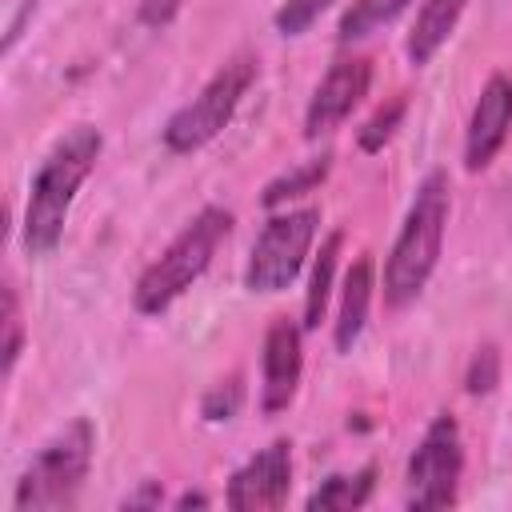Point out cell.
I'll return each mask as SVG.
<instances>
[{
    "mask_svg": "<svg viewBox=\"0 0 512 512\" xmlns=\"http://www.w3.org/2000/svg\"><path fill=\"white\" fill-rule=\"evenodd\" d=\"M100 152H104L100 128L76 124L40 160V168L28 184V204H24V224H20V244L28 256H52L56 252V244L64 240V224H68V212L76 204V192L96 172Z\"/></svg>",
    "mask_w": 512,
    "mask_h": 512,
    "instance_id": "cell-1",
    "label": "cell"
},
{
    "mask_svg": "<svg viewBox=\"0 0 512 512\" xmlns=\"http://www.w3.org/2000/svg\"><path fill=\"white\" fill-rule=\"evenodd\" d=\"M96 452V428L92 420L76 416L68 428H60L16 476L12 508L16 512H40V508H68L76 492L88 480Z\"/></svg>",
    "mask_w": 512,
    "mask_h": 512,
    "instance_id": "cell-4",
    "label": "cell"
},
{
    "mask_svg": "<svg viewBox=\"0 0 512 512\" xmlns=\"http://www.w3.org/2000/svg\"><path fill=\"white\" fill-rule=\"evenodd\" d=\"M460 476H464V440L452 412L432 416L420 444L408 456L404 488L408 508H452L460 500Z\"/></svg>",
    "mask_w": 512,
    "mask_h": 512,
    "instance_id": "cell-7",
    "label": "cell"
},
{
    "mask_svg": "<svg viewBox=\"0 0 512 512\" xmlns=\"http://www.w3.org/2000/svg\"><path fill=\"white\" fill-rule=\"evenodd\" d=\"M372 88V60L368 56H348V60H336L320 84L312 88V100L304 108V136L308 140H320L328 132H336L352 108L368 96Z\"/></svg>",
    "mask_w": 512,
    "mask_h": 512,
    "instance_id": "cell-8",
    "label": "cell"
},
{
    "mask_svg": "<svg viewBox=\"0 0 512 512\" xmlns=\"http://www.w3.org/2000/svg\"><path fill=\"white\" fill-rule=\"evenodd\" d=\"M172 504H176V508H204L208 496H204V492H184V496H176Z\"/></svg>",
    "mask_w": 512,
    "mask_h": 512,
    "instance_id": "cell-25",
    "label": "cell"
},
{
    "mask_svg": "<svg viewBox=\"0 0 512 512\" xmlns=\"http://www.w3.org/2000/svg\"><path fill=\"white\" fill-rule=\"evenodd\" d=\"M404 8H408V0H352V4L344 8V16H340L336 40H340V44L364 40V36L380 32L384 24H392Z\"/></svg>",
    "mask_w": 512,
    "mask_h": 512,
    "instance_id": "cell-17",
    "label": "cell"
},
{
    "mask_svg": "<svg viewBox=\"0 0 512 512\" xmlns=\"http://www.w3.org/2000/svg\"><path fill=\"white\" fill-rule=\"evenodd\" d=\"M372 296H376V264L368 252H360L348 272H344V288H340V308H336V324H332V344L336 352H352L356 340L364 336L368 312H372Z\"/></svg>",
    "mask_w": 512,
    "mask_h": 512,
    "instance_id": "cell-12",
    "label": "cell"
},
{
    "mask_svg": "<svg viewBox=\"0 0 512 512\" xmlns=\"http://www.w3.org/2000/svg\"><path fill=\"white\" fill-rule=\"evenodd\" d=\"M340 248H344V232H328L320 240V252L312 260V272H308V292H304V332L320 328L324 312H328V300H332V284H336V268H340Z\"/></svg>",
    "mask_w": 512,
    "mask_h": 512,
    "instance_id": "cell-14",
    "label": "cell"
},
{
    "mask_svg": "<svg viewBox=\"0 0 512 512\" xmlns=\"http://www.w3.org/2000/svg\"><path fill=\"white\" fill-rule=\"evenodd\" d=\"M372 488H376V464H364V468H356V472H332V476L304 500V508H308V512H348V508L368 504Z\"/></svg>",
    "mask_w": 512,
    "mask_h": 512,
    "instance_id": "cell-15",
    "label": "cell"
},
{
    "mask_svg": "<svg viewBox=\"0 0 512 512\" xmlns=\"http://www.w3.org/2000/svg\"><path fill=\"white\" fill-rule=\"evenodd\" d=\"M304 376V324L292 316H276L264 332V352H260V412H284Z\"/></svg>",
    "mask_w": 512,
    "mask_h": 512,
    "instance_id": "cell-9",
    "label": "cell"
},
{
    "mask_svg": "<svg viewBox=\"0 0 512 512\" xmlns=\"http://www.w3.org/2000/svg\"><path fill=\"white\" fill-rule=\"evenodd\" d=\"M328 172H332V152L308 156V160H300L296 168H288V172H280L276 180H268L264 192H260V204H264L268 212H276V208H284L288 200H296V196L320 188V184L328 180Z\"/></svg>",
    "mask_w": 512,
    "mask_h": 512,
    "instance_id": "cell-16",
    "label": "cell"
},
{
    "mask_svg": "<svg viewBox=\"0 0 512 512\" xmlns=\"http://www.w3.org/2000/svg\"><path fill=\"white\" fill-rule=\"evenodd\" d=\"M464 8H468V0H424V4L416 8V20H412V28H408V36H404V56H408L412 68L432 64V56H436V52L448 44V36L456 32Z\"/></svg>",
    "mask_w": 512,
    "mask_h": 512,
    "instance_id": "cell-13",
    "label": "cell"
},
{
    "mask_svg": "<svg viewBox=\"0 0 512 512\" xmlns=\"http://www.w3.org/2000/svg\"><path fill=\"white\" fill-rule=\"evenodd\" d=\"M316 228H320V212L316 208L272 212L268 224L260 228L252 252H248L244 288L248 292H264V296L284 292L300 276V268H304V260H308V252L316 244Z\"/></svg>",
    "mask_w": 512,
    "mask_h": 512,
    "instance_id": "cell-6",
    "label": "cell"
},
{
    "mask_svg": "<svg viewBox=\"0 0 512 512\" xmlns=\"http://www.w3.org/2000/svg\"><path fill=\"white\" fill-rule=\"evenodd\" d=\"M252 80H256V56L236 52L232 60H224L208 76V84L168 116V124L160 128L164 148L176 156H188V152H200L204 144H212L228 128V120L236 116Z\"/></svg>",
    "mask_w": 512,
    "mask_h": 512,
    "instance_id": "cell-5",
    "label": "cell"
},
{
    "mask_svg": "<svg viewBox=\"0 0 512 512\" xmlns=\"http://www.w3.org/2000/svg\"><path fill=\"white\" fill-rule=\"evenodd\" d=\"M240 400H244V380L240 376H228V380H220V384H212L204 392L200 412H204V420L220 424V420H232L240 412Z\"/></svg>",
    "mask_w": 512,
    "mask_h": 512,
    "instance_id": "cell-20",
    "label": "cell"
},
{
    "mask_svg": "<svg viewBox=\"0 0 512 512\" xmlns=\"http://www.w3.org/2000/svg\"><path fill=\"white\" fill-rule=\"evenodd\" d=\"M404 112H408V96L400 92V96H392V100H384L360 128H356V148L360 152H380L392 136H396V128H400V120H404Z\"/></svg>",
    "mask_w": 512,
    "mask_h": 512,
    "instance_id": "cell-18",
    "label": "cell"
},
{
    "mask_svg": "<svg viewBox=\"0 0 512 512\" xmlns=\"http://www.w3.org/2000/svg\"><path fill=\"white\" fill-rule=\"evenodd\" d=\"M336 0H280V8L272 12V24L280 36H304Z\"/></svg>",
    "mask_w": 512,
    "mask_h": 512,
    "instance_id": "cell-19",
    "label": "cell"
},
{
    "mask_svg": "<svg viewBox=\"0 0 512 512\" xmlns=\"http://www.w3.org/2000/svg\"><path fill=\"white\" fill-rule=\"evenodd\" d=\"M512 132V76L492 72L488 84L480 88L472 116H468V132H464V168L480 172L496 160V152L504 148Z\"/></svg>",
    "mask_w": 512,
    "mask_h": 512,
    "instance_id": "cell-11",
    "label": "cell"
},
{
    "mask_svg": "<svg viewBox=\"0 0 512 512\" xmlns=\"http://www.w3.org/2000/svg\"><path fill=\"white\" fill-rule=\"evenodd\" d=\"M4 344H0V352H4V376H12V368H16V360H20V352H24V320H20V300H16V288H4Z\"/></svg>",
    "mask_w": 512,
    "mask_h": 512,
    "instance_id": "cell-21",
    "label": "cell"
},
{
    "mask_svg": "<svg viewBox=\"0 0 512 512\" xmlns=\"http://www.w3.org/2000/svg\"><path fill=\"white\" fill-rule=\"evenodd\" d=\"M496 384H500V352H496L492 344H484V348H476V356L468 360L464 388H468L472 396H484V392H492Z\"/></svg>",
    "mask_w": 512,
    "mask_h": 512,
    "instance_id": "cell-22",
    "label": "cell"
},
{
    "mask_svg": "<svg viewBox=\"0 0 512 512\" xmlns=\"http://www.w3.org/2000/svg\"><path fill=\"white\" fill-rule=\"evenodd\" d=\"M292 488V444L272 440L256 456H248L224 488V504L236 512H260V508H280Z\"/></svg>",
    "mask_w": 512,
    "mask_h": 512,
    "instance_id": "cell-10",
    "label": "cell"
},
{
    "mask_svg": "<svg viewBox=\"0 0 512 512\" xmlns=\"http://www.w3.org/2000/svg\"><path fill=\"white\" fill-rule=\"evenodd\" d=\"M180 4H184V0H140L136 20H140L144 28H164V24H172V16L180 12Z\"/></svg>",
    "mask_w": 512,
    "mask_h": 512,
    "instance_id": "cell-23",
    "label": "cell"
},
{
    "mask_svg": "<svg viewBox=\"0 0 512 512\" xmlns=\"http://www.w3.org/2000/svg\"><path fill=\"white\" fill-rule=\"evenodd\" d=\"M232 224H236V220H232L228 208H220V204L200 208V212L172 236V244L140 272V280H136V288H132V308H136L140 316H160V312H168V308L208 272V264H212V256L220 252V244L228 240Z\"/></svg>",
    "mask_w": 512,
    "mask_h": 512,
    "instance_id": "cell-3",
    "label": "cell"
},
{
    "mask_svg": "<svg viewBox=\"0 0 512 512\" xmlns=\"http://www.w3.org/2000/svg\"><path fill=\"white\" fill-rule=\"evenodd\" d=\"M448 216H452V188L444 172H428L404 212V224L388 248L384 260V308H404L412 304L436 264H440V248H444V232H448Z\"/></svg>",
    "mask_w": 512,
    "mask_h": 512,
    "instance_id": "cell-2",
    "label": "cell"
},
{
    "mask_svg": "<svg viewBox=\"0 0 512 512\" xmlns=\"http://www.w3.org/2000/svg\"><path fill=\"white\" fill-rule=\"evenodd\" d=\"M160 500H164L160 480H144V488H140L136 496H128V500H124V508H140V504H148V508H152V504H160Z\"/></svg>",
    "mask_w": 512,
    "mask_h": 512,
    "instance_id": "cell-24",
    "label": "cell"
}]
</instances>
